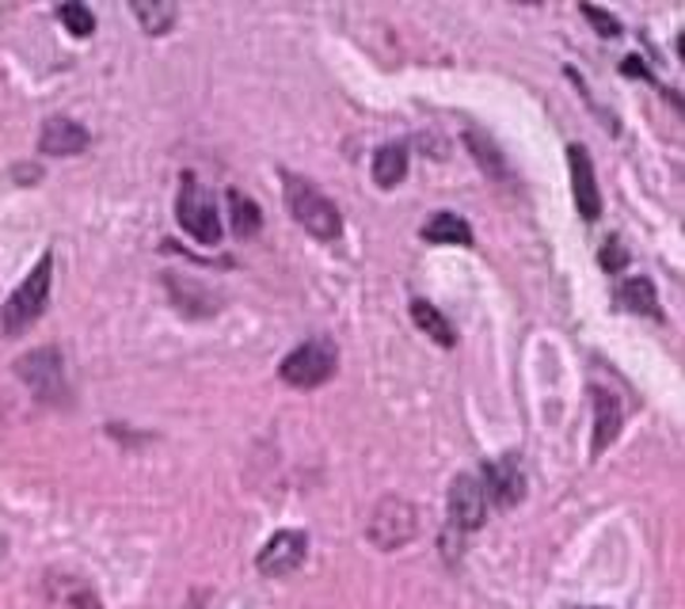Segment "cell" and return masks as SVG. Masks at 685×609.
Here are the masks:
<instances>
[{
  "label": "cell",
  "instance_id": "cell-24",
  "mask_svg": "<svg viewBox=\"0 0 685 609\" xmlns=\"http://www.w3.org/2000/svg\"><path fill=\"white\" fill-rule=\"evenodd\" d=\"M202 598H205V594H202V591H195V594L187 598V606H183V609H198V606H202Z\"/></svg>",
  "mask_w": 685,
  "mask_h": 609
},
{
  "label": "cell",
  "instance_id": "cell-22",
  "mask_svg": "<svg viewBox=\"0 0 685 609\" xmlns=\"http://www.w3.org/2000/svg\"><path fill=\"white\" fill-rule=\"evenodd\" d=\"M583 15H586V20L594 23V27L601 30V35H609V38H613V35H621V23H616V15H609L606 8L583 4Z\"/></svg>",
  "mask_w": 685,
  "mask_h": 609
},
{
  "label": "cell",
  "instance_id": "cell-5",
  "mask_svg": "<svg viewBox=\"0 0 685 609\" xmlns=\"http://www.w3.org/2000/svg\"><path fill=\"white\" fill-rule=\"evenodd\" d=\"M175 217H179L183 233H187L190 240L205 244V248L221 244V217H217V210H213L210 198H205V190L198 187L195 172H183L179 198H175Z\"/></svg>",
  "mask_w": 685,
  "mask_h": 609
},
{
  "label": "cell",
  "instance_id": "cell-23",
  "mask_svg": "<svg viewBox=\"0 0 685 609\" xmlns=\"http://www.w3.org/2000/svg\"><path fill=\"white\" fill-rule=\"evenodd\" d=\"M621 73H624V76H644V80H647V76H651V73H647V69H644V65H639V58H624Z\"/></svg>",
  "mask_w": 685,
  "mask_h": 609
},
{
  "label": "cell",
  "instance_id": "cell-20",
  "mask_svg": "<svg viewBox=\"0 0 685 609\" xmlns=\"http://www.w3.org/2000/svg\"><path fill=\"white\" fill-rule=\"evenodd\" d=\"M58 20L65 23V30L76 38H88L91 30H96V15H91V8L76 4V0H68V4L58 8Z\"/></svg>",
  "mask_w": 685,
  "mask_h": 609
},
{
  "label": "cell",
  "instance_id": "cell-26",
  "mask_svg": "<svg viewBox=\"0 0 685 609\" xmlns=\"http://www.w3.org/2000/svg\"><path fill=\"white\" fill-rule=\"evenodd\" d=\"M0 556H4V537H0Z\"/></svg>",
  "mask_w": 685,
  "mask_h": 609
},
{
  "label": "cell",
  "instance_id": "cell-4",
  "mask_svg": "<svg viewBox=\"0 0 685 609\" xmlns=\"http://www.w3.org/2000/svg\"><path fill=\"white\" fill-rule=\"evenodd\" d=\"M50 274H53V256H42L35 263V271L12 289V297L4 301V335H20L23 327H30L50 304Z\"/></svg>",
  "mask_w": 685,
  "mask_h": 609
},
{
  "label": "cell",
  "instance_id": "cell-18",
  "mask_svg": "<svg viewBox=\"0 0 685 609\" xmlns=\"http://www.w3.org/2000/svg\"><path fill=\"white\" fill-rule=\"evenodd\" d=\"M228 206H233V233L236 236H256L263 225V210L256 198H248L244 190H228Z\"/></svg>",
  "mask_w": 685,
  "mask_h": 609
},
{
  "label": "cell",
  "instance_id": "cell-16",
  "mask_svg": "<svg viewBox=\"0 0 685 609\" xmlns=\"http://www.w3.org/2000/svg\"><path fill=\"white\" fill-rule=\"evenodd\" d=\"M129 12H134V20L141 23L149 35H167V30L175 27V20H179V8L167 4V0H134L129 4Z\"/></svg>",
  "mask_w": 685,
  "mask_h": 609
},
{
  "label": "cell",
  "instance_id": "cell-12",
  "mask_svg": "<svg viewBox=\"0 0 685 609\" xmlns=\"http://www.w3.org/2000/svg\"><path fill=\"white\" fill-rule=\"evenodd\" d=\"M590 403H594V438H590V453L601 457V449L616 438L624 415H621V400H616L609 388H590Z\"/></svg>",
  "mask_w": 685,
  "mask_h": 609
},
{
  "label": "cell",
  "instance_id": "cell-3",
  "mask_svg": "<svg viewBox=\"0 0 685 609\" xmlns=\"http://www.w3.org/2000/svg\"><path fill=\"white\" fill-rule=\"evenodd\" d=\"M365 537L381 552H396V548L411 545L419 537V510L411 507L400 495H385L377 499V507L370 510V522H365Z\"/></svg>",
  "mask_w": 685,
  "mask_h": 609
},
{
  "label": "cell",
  "instance_id": "cell-17",
  "mask_svg": "<svg viewBox=\"0 0 685 609\" xmlns=\"http://www.w3.org/2000/svg\"><path fill=\"white\" fill-rule=\"evenodd\" d=\"M411 320H415L419 332L431 335V339L438 343V347H453V343H457L453 324H449V320L441 316V312L434 309L431 301H423V297H415V301H411Z\"/></svg>",
  "mask_w": 685,
  "mask_h": 609
},
{
  "label": "cell",
  "instance_id": "cell-13",
  "mask_svg": "<svg viewBox=\"0 0 685 609\" xmlns=\"http://www.w3.org/2000/svg\"><path fill=\"white\" fill-rule=\"evenodd\" d=\"M613 297H616V304H621V309L639 312V316H651V320H662L655 282L644 278V274H632V278H624L621 286L613 289Z\"/></svg>",
  "mask_w": 685,
  "mask_h": 609
},
{
  "label": "cell",
  "instance_id": "cell-10",
  "mask_svg": "<svg viewBox=\"0 0 685 609\" xmlns=\"http://www.w3.org/2000/svg\"><path fill=\"white\" fill-rule=\"evenodd\" d=\"M568 164H571V195H575V210L583 213V221H594L601 213V190H598V175H594V160H590V152H586V145H571Z\"/></svg>",
  "mask_w": 685,
  "mask_h": 609
},
{
  "label": "cell",
  "instance_id": "cell-14",
  "mask_svg": "<svg viewBox=\"0 0 685 609\" xmlns=\"http://www.w3.org/2000/svg\"><path fill=\"white\" fill-rule=\"evenodd\" d=\"M423 240L426 244H457V248H472V228L461 213L434 210L423 225Z\"/></svg>",
  "mask_w": 685,
  "mask_h": 609
},
{
  "label": "cell",
  "instance_id": "cell-7",
  "mask_svg": "<svg viewBox=\"0 0 685 609\" xmlns=\"http://www.w3.org/2000/svg\"><path fill=\"white\" fill-rule=\"evenodd\" d=\"M479 484H484V495L495 502V507H518L525 495V472H522V461H518L514 453H502L495 457V461H487L484 469H479Z\"/></svg>",
  "mask_w": 685,
  "mask_h": 609
},
{
  "label": "cell",
  "instance_id": "cell-1",
  "mask_svg": "<svg viewBox=\"0 0 685 609\" xmlns=\"http://www.w3.org/2000/svg\"><path fill=\"white\" fill-rule=\"evenodd\" d=\"M282 190H286L289 213H294V221L304 228V233L316 236V240H324V244L339 240L342 236V213L332 198L320 195L309 179H301V175H294V172H282Z\"/></svg>",
  "mask_w": 685,
  "mask_h": 609
},
{
  "label": "cell",
  "instance_id": "cell-15",
  "mask_svg": "<svg viewBox=\"0 0 685 609\" xmlns=\"http://www.w3.org/2000/svg\"><path fill=\"white\" fill-rule=\"evenodd\" d=\"M403 175H408V149L403 145H381L373 152V183L393 190L403 183Z\"/></svg>",
  "mask_w": 685,
  "mask_h": 609
},
{
  "label": "cell",
  "instance_id": "cell-9",
  "mask_svg": "<svg viewBox=\"0 0 685 609\" xmlns=\"http://www.w3.org/2000/svg\"><path fill=\"white\" fill-rule=\"evenodd\" d=\"M15 373L30 385V393L42 396V400H53V396L65 393L61 385V355L53 347H38L30 355H23L15 362Z\"/></svg>",
  "mask_w": 685,
  "mask_h": 609
},
{
  "label": "cell",
  "instance_id": "cell-25",
  "mask_svg": "<svg viewBox=\"0 0 685 609\" xmlns=\"http://www.w3.org/2000/svg\"><path fill=\"white\" fill-rule=\"evenodd\" d=\"M571 609H598V606H571Z\"/></svg>",
  "mask_w": 685,
  "mask_h": 609
},
{
  "label": "cell",
  "instance_id": "cell-11",
  "mask_svg": "<svg viewBox=\"0 0 685 609\" xmlns=\"http://www.w3.org/2000/svg\"><path fill=\"white\" fill-rule=\"evenodd\" d=\"M91 141V134L80 126V122L65 119V114H53V119L42 122V134H38V152L46 157H76L84 152Z\"/></svg>",
  "mask_w": 685,
  "mask_h": 609
},
{
  "label": "cell",
  "instance_id": "cell-2",
  "mask_svg": "<svg viewBox=\"0 0 685 609\" xmlns=\"http://www.w3.org/2000/svg\"><path fill=\"white\" fill-rule=\"evenodd\" d=\"M335 365H339V347L327 335H316V339H304L301 347L282 358L278 377L289 388H320L324 381L335 377Z\"/></svg>",
  "mask_w": 685,
  "mask_h": 609
},
{
  "label": "cell",
  "instance_id": "cell-6",
  "mask_svg": "<svg viewBox=\"0 0 685 609\" xmlns=\"http://www.w3.org/2000/svg\"><path fill=\"white\" fill-rule=\"evenodd\" d=\"M446 510H449V522H453L457 530H464V533L479 530V525L487 522V495H484L479 476H472V472L453 476L449 495H446Z\"/></svg>",
  "mask_w": 685,
  "mask_h": 609
},
{
  "label": "cell",
  "instance_id": "cell-8",
  "mask_svg": "<svg viewBox=\"0 0 685 609\" xmlns=\"http://www.w3.org/2000/svg\"><path fill=\"white\" fill-rule=\"evenodd\" d=\"M304 552H309V537L301 530H278L256 556V568L271 579L294 575L304 563Z\"/></svg>",
  "mask_w": 685,
  "mask_h": 609
},
{
  "label": "cell",
  "instance_id": "cell-21",
  "mask_svg": "<svg viewBox=\"0 0 685 609\" xmlns=\"http://www.w3.org/2000/svg\"><path fill=\"white\" fill-rule=\"evenodd\" d=\"M601 266H606L609 274H621L624 266H628V251L621 248V240H616V236H609L606 248H601Z\"/></svg>",
  "mask_w": 685,
  "mask_h": 609
},
{
  "label": "cell",
  "instance_id": "cell-19",
  "mask_svg": "<svg viewBox=\"0 0 685 609\" xmlns=\"http://www.w3.org/2000/svg\"><path fill=\"white\" fill-rule=\"evenodd\" d=\"M464 145L472 149L476 164L487 167V175H495V179H502V175H507V164H502L499 149H495L491 137H487V134H479V129H464Z\"/></svg>",
  "mask_w": 685,
  "mask_h": 609
}]
</instances>
